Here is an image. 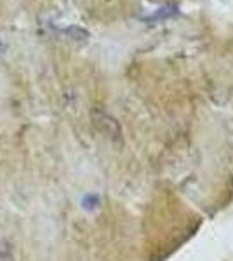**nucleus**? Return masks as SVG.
<instances>
[{
  "instance_id": "nucleus-1",
  "label": "nucleus",
  "mask_w": 233,
  "mask_h": 261,
  "mask_svg": "<svg viewBox=\"0 0 233 261\" xmlns=\"http://www.w3.org/2000/svg\"><path fill=\"white\" fill-rule=\"evenodd\" d=\"M92 122H94L96 129L99 130L101 134H105L107 138L113 141H120L122 140V129L118 125V122L110 117L108 113L105 112H94L92 113Z\"/></svg>"
},
{
  "instance_id": "nucleus-2",
  "label": "nucleus",
  "mask_w": 233,
  "mask_h": 261,
  "mask_svg": "<svg viewBox=\"0 0 233 261\" xmlns=\"http://www.w3.org/2000/svg\"><path fill=\"white\" fill-rule=\"evenodd\" d=\"M2 50H4V44L0 42V53H2Z\"/></svg>"
},
{
  "instance_id": "nucleus-3",
  "label": "nucleus",
  "mask_w": 233,
  "mask_h": 261,
  "mask_svg": "<svg viewBox=\"0 0 233 261\" xmlns=\"http://www.w3.org/2000/svg\"><path fill=\"white\" fill-rule=\"evenodd\" d=\"M0 256H2V249H0Z\"/></svg>"
}]
</instances>
